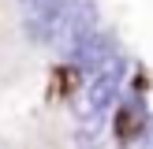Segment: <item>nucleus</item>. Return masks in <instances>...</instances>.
Instances as JSON below:
<instances>
[{
	"label": "nucleus",
	"mask_w": 153,
	"mask_h": 149,
	"mask_svg": "<svg viewBox=\"0 0 153 149\" xmlns=\"http://www.w3.org/2000/svg\"><path fill=\"white\" fill-rule=\"evenodd\" d=\"M108 56H112L108 37L94 30V34H86V37H82V41L71 49V67H75L79 74H94V71H97V67H101Z\"/></svg>",
	"instance_id": "nucleus-3"
},
{
	"label": "nucleus",
	"mask_w": 153,
	"mask_h": 149,
	"mask_svg": "<svg viewBox=\"0 0 153 149\" xmlns=\"http://www.w3.org/2000/svg\"><path fill=\"white\" fill-rule=\"evenodd\" d=\"M123 56L120 52H112L108 60H105L101 67H97L94 74L86 78V101H90V112H94V119H101L105 112L116 104V93H120V82H123Z\"/></svg>",
	"instance_id": "nucleus-2"
},
{
	"label": "nucleus",
	"mask_w": 153,
	"mask_h": 149,
	"mask_svg": "<svg viewBox=\"0 0 153 149\" xmlns=\"http://www.w3.org/2000/svg\"><path fill=\"white\" fill-rule=\"evenodd\" d=\"M112 127H116V138H120V142H134L142 131H146V108H142L138 97H131V101H123V104L116 108Z\"/></svg>",
	"instance_id": "nucleus-4"
},
{
	"label": "nucleus",
	"mask_w": 153,
	"mask_h": 149,
	"mask_svg": "<svg viewBox=\"0 0 153 149\" xmlns=\"http://www.w3.org/2000/svg\"><path fill=\"white\" fill-rule=\"evenodd\" d=\"M97 30V11H94V0H67L64 11L52 19V26L45 30V41L49 49L64 52V56H71V49L82 41L86 34H94Z\"/></svg>",
	"instance_id": "nucleus-1"
},
{
	"label": "nucleus",
	"mask_w": 153,
	"mask_h": 149,
	"mask_svg": "<svg viewBox=\"0 0 153 149\" xmlns=\"http://www.w3.org/2000/svg\"><path fill=\"white\" fill-rule=\"evenodd\" d=\"M22 4H30V0H22Z\"/></svg>",
	"instance_id": "nucleus-5"
}]
</instances>
